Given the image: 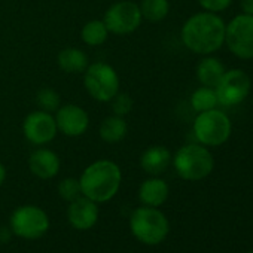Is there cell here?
<instances>
[{
    "instance_id": "29",
    "label": "cell",
    "mask_w": 253,
    "mask_h": 253,
    "mask_svg": "<svg viewBox=\"0 0 253 253\" xmlns=\"http://www.w3.org/2000/svg\"><path fill=\"white\" fill-rule=\"evenodd\" d=\"M5 179H6V169L2 163H0V186L5 183Z\"/></svg>"
},
{
    "instance_id": "25",
    "label": "cell",
    "mask_w": 253,
    "mask_h": 253,
    "mask_svg": "<svg viewBox=\"0 0 253 253\" xmlns=\"http://www.w3.org/2000/svg\"><path fill=\"white\" fill-rule=\"evenodd\" d=\"M112 110L118 116H125L128 115L133 109V98L126 92H118L112 100Z\"/></svg>"
},
{
    "instance_id": "14",
    "label": "cell",
    "mask_w": 253,
    "mask_h": 253,
    "mask_svg": "<svg viewBox=\"0 0 253 253\" xmlns=\"http://www.w3.org/2000/svg\"><path fill=\"white\" fill-rule=\"evenodd\" d=\"M61 167L60 157L46 148H39L36 149L30 158H29V169L33 176L42 180H49L54 179Z\"/></svg>"
},
{
    "instance_id": "9",
    "label": "cell",
    "mask_w": 253,
    "mask_h": 253,
    "mask_svg": "<svg viewBox=\"0 0 253 253\" xmlns=\"http://www.w3.org/2000/svg\"><path fill=\"white\" fill-rule=\"evenodd\" d=\"M142 21L143 17L139 5L130 0H122L109 6L103 18L109 33L113 35H130L140 27Z\"/></svg>"
},
{
    "instance_id": "11",
    "label": "cell",
    "mask_w": 253,
    "mask_h": 253,
    "mask_svg": "<svg viewBox=\"0 0 253 253\" xmlns=\"http://www.w3.org/2000/svg\"><path fill=\"white\" fill-rule=\"evenodd\" d=\"M57 124L51 112L35 110L24 118L23 134L24 137L36 146L46 145L54 140L57 136Z\"/></svg>"
},
{
    "instance_id": "3",
    "label": "cell",
    "mask_w": 253,
    "mask_h": 253,
    "mask_svg": "<svg viewBox=\"0 0 253 253\" xmlns=\"http://www.w3.org/2000/svg\"><path fill=\"white\" fill-rule=\"evenodd\" d=\"M128 226L133 237L145 246L161 244L170 232V222L158 207L140 206L134 209Z\"/></svg>"
},
{
    "instance_id": "7",
    "label": "cell",
    "mask_w": 253,
    "mask_h": 253,
    "mask_svg": "<svg viewBox=\"0 0 253 253\" xmlns=\"http://www.w3.org/2000/svg\"><path fill=\"white\" fill-rule=\"evenodd\" d=\"M84 85L94 100L109 103L119 92V76L110 64L97 61L85 69Z\"/></svg>"
},
{
    "instance_id": "24",
    "label": "cell",
    "mask_w": 253,
    "mask_h": 253,
    "mask_svg": "<svg viewBox=\"0 0 253 253\" xmlns=\"http://www.w3.org/2000/svg\"><path fill=\"white\" fill-rule=\"evenodd\" d=\"M57 191H58V195L70 203L73 200H76L78 197L82 195V189H81V183H79V179H75V177H66L63 179L58 186H57Z\"/></svg>"
},
{
    "instance_id": "20",
    "label": "cell",
    "mask_w": 253,
    "mask_h": 253,
    "mask_svg": "<svg viewBox=\"0 0 253 253\" xmlns=\"http://www.w3.org/2000/svg\"><path fill=\"white\" fill-rule=\"evenodd\" d=\"M109 38V30L103 20H91L81 30V39L88 46H100Z\"/></svg>"
},
{
    "instance_id": "4",
    "label": "cell",
    "mask_w": 253,
    "mask_h": 253,
    "mask_svg": "<svg viewBox=\"0 0 253 253\" xmlns=\"http://www.w3.org/2000/svg\"><path fill=\"white\" fill-rule=\"evenodd\" d=\"M171 163L177 176L189 182L206 179L214 169L211 152L200 143H189L177 149Z\"/></svg>"
},
{
    "instance_id": "6",
    "label": "cell",
    "mask_w": 253,
    "mask_h": 253,
    "mask_svg": "<svg viewBox=\"0 0 253 253\" xmlns=\"http://www.w3.org/2000/svg\"><path fill=\"white\" fill-rule=\"evenodd\" d=\"M51 222L48 213L33 204L17 207L9 217L12 234L23 240H39L49 231Z\"/></svg>"
},
{
    "instance_id": "22",
    "label": "cell",
    "mask_w": 253,
    "mask_h": 253,
    "mask_svg": "<svg viewBox=\"0 0 253 253\" xmlns=\"http://www.w3.org/2000/svg\"><path fill=\"white\" fill-rule=\"evenodd\" d=\"M191 106L197 113L216 109V106H219V103H217L214 88L200 86L198 89H195L191 95Z\"/></svg>"
},
{
    "instance_id": "13",
    "label": "cell",
    "mask_w": 253,
    "mask_h": 253,
    "mask_svg": "<svg viewBox=\"0 0 253 253\" xmlns=\"http://www.w3.org/2000/svg\"><path fill=\"white\" fill-rule=\"evenodd\" d=\"M98 204L84 195L69 203L67 222L76 231H88L94 228L98 222Z\"/></svg>"
},
{
    "instance_id": "23",
    "label": "cell",
    "mask_w": 253,
    "mask_h": 253,
    "mask_svg": "<svg viewBox=\"0 0 253 253\" xmlns=\"http://www.w3.org/2000/svg\"><path fill=\"white\" fill-rule=\"evenodd\" d=\"M36 101L39 104V107L45 112H55L60 106H61V101H60V94L52 89V88H42L39 89L38 95H36Z\"/></svg>"
},
{
    "instance_id": "1",
    "label": "cell",
    "mask_w": 253,
    "mask_h": 253,
    "mask_svg": "<svg viewBox=\"0 0 253 253\" xmlns=\"http://www.w3.org/2000/svg\"><path fill=\"white\" fill-rule=\"evenodd\" d=\"M225 21L213 12H198L189 17L180 30L183 45L194 54L210 55L225 43Z\"/></svg>"
},
{
    "instance_id": "5",
    "label": "cell",
    "mask_w": 253,
    "mask_h": 253,
    "mask_svg": "<svg viewBox=\"0 0 253 253\" xmlns=\"http://www.w3.org/2000/svg\"><path fill=\"white\" fill-rule=\"evenodd\" d=\"M192 131L200 145L206 148H216L228 142L232 133V124L225 112L211 109L197 115Z\"/></svg>"
},
{
    "instance_id": "18",
    "label": "cell",
    "mask_w": 253,
    "mask_h": 253,
    "mask_svg": "<svg viewBox=\"0 0 253 253\" xmlns=\"http://www.w3.org/2000/svg\"><path fill=\"white\" fill-rule=\"evenodd\" d=\"M126 133H128L126 121L124 119V116H118V115L104 118L100 124V128H98V134H100L101 140L109 145L122 142L125 139Z\"/></svg>"
},
{
    "instance_id": "16",
    "label": "cell",
    "mask_w": 253,
    "mask_h": 253,
    "mask_svg": "<svg viewBox=\"0 0 253 253\" xmlns=\"http://www.w3.org/2000/svg\"><path fill=\"white\" fill-rule=\"evenodd\" d=\"M173 155L171 152L161 145H155L148 148L140 157V167L149 176H160L163 174L169 166L171 164Z\"/></svg>"
},
{
    "instance_id": "8",
    "label": "cell",
    "mask_w": 253,
    "mask_h": 253,
    "mask_svg": "<svg viewBox=\"0 0 253 253\" xmlns=\"http://www.w3.org/2000/svg\"><path fill=\"white\" fill-rule=\"evenodd\" d=\"M225 45L240 60L253 58V15H235L225 26Z\"/></svg>"
},
{
    "instance_id": "30",
    "label": "cell",
    "mask_w": 253,
    "mask_h": 253,
    "mask_svg": "<svg viewBox=\"0 0 253 253\" xmlns=\"http://www.w3.org/2000/svg\"><path fill=\"white\" fill-rule=\"evenodd\" d=\"M247 253H253V250H252V252H247Z\"/></svg>"
},
{
    "instance_id": "26",
    "label": "cell",
    "mask_w": 253,
    "mask_h": 253,
    "mask_svg": "<svg viewBox=\"0 0 253 253\" xmlns=\"http://www.w3.org/2000/svg\"><path fill=\"white\" fill-rule=\"evenodd\" d=\"M197 2L204 11L217 14V12L228 9L232 3V0H197Z\"/></svg>"
},
{
    "instance_id": "27",
    "label": "cell",
    "mask_w": 253,
    "mask_h": 253,
    "mask_svg": "<svg viewBox=\"0 0 253 253\" xmlns=\"http://www.w3.org/2000/svg\"><path fill=\"white\" fill-rule=\"evenodd\" d=\"M240 8L243 14L253 15V0H240Z\"/></svg>"
},
{
    "instance_id": "19",
    "label": "cell",
    "mask_w": 253,
    "mask_h": 253,
    "mask_svg": "<svg viewBox=\"0 0 253 253\" xmlns=\"http://www.w3.org/2000/svg\"><path fill=\"white\" fill-rule=\"evenodd\" d=\"M57 63L66 73H82L88 67V57L78 48H64L58 54Z\"/></svg>"
},
{
    "instance_id": "21",
    "label": "cell",
    "mask_w": 253,
    "mask_h": 253,
    "mask_svg": "<svg viewBox=\"0 0 253 253\" xmlns=\"http://www.w3.org/2000/svg\"><path fill=\"white\" fill-rule=\"evenodd\" d=\"M139 8L142 17L149 23H160L166 20L170 12L169 0H142Z\"/></svg>"
},
{
    "instance_id": "17",
    "label": "cell",
    "mask_w": 253,
    "mask_h": 253,
    "mask_svg": "<svg viewBox=\"0 0 253 253\" xmlns=\"http://www.w3.org/2000/svg\"><path fill=\"white\" fill-rule=\"evenodd\" d=\"M225 72H226V69L219 58L207 55L197 66V79L200 81V84L203 86L214 88L219 84V81L222 79Z\"/></svg>"
},
{
    "instance_id": "12",
    "label": "cell",
    "mask_w": 253,
    "mask_h": 253,
    "mask_svg": "<svg viewBox=\"0 0 253 253\" xmlns=\"http://www.w3.org/2000/svg\"><path fill=\"white\" fill-rule=\"evenodd\" d=\"M57 130L67 137H79L86 133L89 126V116L78 104H64L55 110Z\"/></svg>"
},
{
    "instance_id": "2",
    "label": "cell",
    "mask_w": 253,
    "mask_h": 253,
    "mask_svg": "<svg viewBox=\"0 0 253 253\" xmlns=\"http://www.w3.org/2000/svg\"><path fill=\"white\" fill-rule=\"evenodd\" d=\"M82 195L97 204L110 201L121 188L122 171L110 160H97L91 163L79 177Z\"/></svg>"
},
{
    "instance_id": "10",
    "label": "cell",
    "mask_w": 253,
    "mask_h": 253,
    "mask_svg": "<svg viewBox=\"0 0 253 253\" xmlns=\"http://www.w3.org/2000/svg\"><path fill=\"white\" fill-rule=\"evenodd\" d=\"M252 88V81L249 75L241 69H231L226 70L219 81V84L214 86L216 97L219 106L223 107H232L243 103Z\"/></svg>"
},
{
    "instance_id": "28",
    "label": "cell",
    "mask_w": 253,
    "mask_h": 253,
    "mask_svg": "<svg viewBox=\"0 0 253 253\" xmlns=\"http://www.w3.org/2000/svg\"><path fill=\"white\" fill-rule=\"evenodd\" d=\"M12 235L14 234H12L11 228H2V229H0V241H2V243H8Z\"/></svg>"
},
{
    "instance_id": "15",
    "label": "cell",
    "mask_w": 253,
    "mask_h": 253,
    "mask_svg": "<svg viewBox=\"0 0 253 253\" xmlns=\"http://www.w3.org/2000/svg\"><path fill=\"white\" fill-rule=\"evenodd\" d=\"M169 194V183L158 176H151L149 179L143 180L139 188V201L142 206L160 209L167 201Z\"/></svg>"
}]
</instances>
